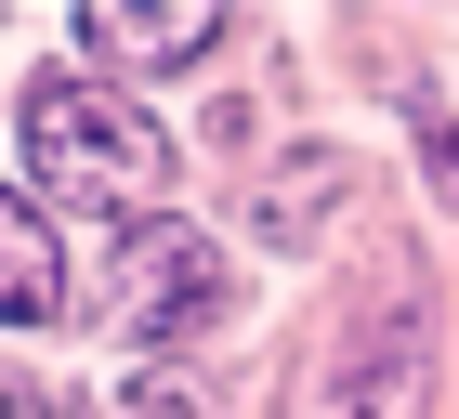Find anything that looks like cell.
I'll list each match as a JSON object with an SVG mask.
<instances>
[{
	"label": "cell",
	"mask_w": 459,
	"mask_h": 419,
	"mask_svg": "<svg viewBox=\"0 0 459 419\" xmlns=\"http://www.w3.org/2000/svg\"><path fill=\"white\" fill-rule=\"evenodd\" d=\"M27 184L53 210H158V184H171V132L144 118L118 79H27Z\"/></svg>",
	"instance_id": "6da1fadb"
},
{
	"label": "cell",
	"mask_w": 459,
	"mask_h": 419,
	"mask_svg": "<svg viewBox=\"0 0 459 419\" xmlns=\"http://www.w3.org/2000/svg\"><path fill=\"white\" fill-rule=\"evenodd\" d=\"M106 328L132 354H171L197 341V328H223V249L197 236V223H118V262H106Z\"/></svg>",
	"instance_id": "7a4b0ae2"
},
{
	"label": "cell",
	"mask_w": 459,
	"mask_h": 419,
	"mask_svg": "<svg viewBox=\"0 0 459 419\" xmlns=\"http://www.w3.org/2000/svg\"><path fill=\"white\" fill-rule=\"evenodd\" d=\"M79 53L106 79H171L223 53V0H79Z\"/></svg>",
	"instance_id": "3957f363"
},
{
	"label": "cell",
	"mask_w": 459,
	"mask_h": 419,
	"mask_svg": "<svg viewBox=\"0 0 459 419\" xmlns=\"http://www.w3.org/2000/svg\"><path fill=\"white\" fill-rule=\"evenodd\" d=\"M381 393H394V302H368V314H342V328L289 367L276 419H381Z\"/></svg>",
	"instance_id": "277c9868"
},
{
	"label": "cell",
	"mask_w": 459,
	"mask_h": 419,
	"mask_svg": "<svg viewBox=\"0 0 459 419\" xmlns=\"http://www.w3.org/2000/svg\"><path fill=\"white\" fill-rule=\"evenodd\" d=\"M53 302H66V249L39 223V197L0 184V328H53Z\"/></svg>",
	"instance_id": "5b68a950"
},
{
	"label": "cell",
	"mask_w": 459,
	"mask_h": 419,
	"mask_svg": "<svg viewBox=\"0 0 459 419\" xmlns=\"http://www.w3.org/2000/svg\"><path fill=\"white\" fill-rule=\"evenodd\" d=\"M316 210H342V158H328V144H316V158H289V171L249 197V223H263L276 249H316Z\"/></svg>",
	"instance_id": "8992f818"
},
{
	"label": "cell",
	"mask_w": 459,
	"mask_h": 419,
	"mask_svg": "<svg viewBox=\"0 0 459 419\" xmlns=\"http://www.w3.org/2000/svg\"><path fill=\"white\" fill-rule=\"evenodd\" d=\"M118 419H197V393H184L171 367H158V381H132V406H118Z\"/></svg>",
	"instance_id": "52a82bcc"
},
{
	"label": "cell",
	"mask_w": 459,
	"mask_h": 419,
	"mask_svg": "<svg viewBox=\"0 0 459 419\" xmlns=\"http://www.w3.org/2000/svg\"><path fill=\"white\" fill-rule=\"evenodd\" d=\"M0 419H53V393H39L27 367H13V354H0Z\"/></svg>",
	"instance_id": "ba28073f"
}]
</instances>
